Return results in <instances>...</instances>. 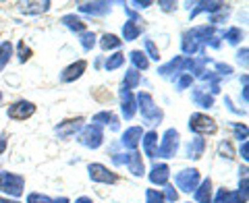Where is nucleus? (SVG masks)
Instances as JSON below:
<instances>
[{
	"instance_id": "23",
	"label": "nucleus",
	"mask_w": 249,
	"mask_h": 203,
	"mask_svg": "<svg viewBox=\"0 0 249 203\" xmlns=\"http://www.w3.org/2000/svg\"><path fill=\"white\" fill-rule=\"evenodd\" d=\"M139 34H142V27L137 25V21H127V23L123 25V37H124V42L137 40Z\"/></svg>"
},
{
	"instance_id": "42",
	"label": "nucleus",
	"mask_w": 249,
	"mask_h": 203,
	"mask_svg": "<svg viewBox=\"0 0 249 203\" xmlns=\"http://www.w3.org/2000/svg\"><path fill=\"white\" fill-rule=\"evenodd\" d=\"M162 195H164V201H177L178 199V193L175 191V186H166V191Z\"/></svg>"
},
{
	"instance_id": "22",
	"label": "nucleus",
	"mask_w": 249,
	"mask_h": 203,
	"mask_svg": "<svg viewBox=\"0 0 249 203\" xmlns=\"http://www.w3.org/2000/svg\"><path fill=\"white\" fill-rule=\"evenodd\" d=\"M224 6L227 4H222V2H197L196 9L191 11V19L197 17L199 13H218V11H222Z\"/></svg>"
},
{
	"instance_id": "27",
	"label": "nucleus",
	"mask_w": 249,
	"mask_h": 203,
	"mask_svg": "<svg viewBox=\"0 0 249 203\" xmlns=\"http://www.w3.org/2000/svg\"><path fill=\"white\" fill-rule=\"evenodd\" d=\"M60 21L65 23V25L71 29V31H81V34L85 31V23H83L79 17H75V15H65V17H62Z\"/></svg>"
},
{
	"instance_id": "47",
	"label": "nucleus",
	"mask_w": 249,
	"mask_h": 203,
	"mask_svg": "<svg viewBox=\"0 0 249 203\" xmlns=\"http://www.w3.org/2000/svg\"><path fill=\"white\" fill-rule=\"evenodd\" d=\"M131 4H133L135 9H139V11H142V9H147V6H152L150 0H143V2H137V0H135V2H131Z\"/></svg>"
},
{
	"instance_id": "48",
	"label": "nucleus",
	"mask_w": 249,
	"mask_h": 203,
	"mask_svg": "<svg viewBox=\"0 0 249 203\" xmlns=\"http://www.w3.org/2000/svg\"><path fill=\"white\" fill-rule=\"evenodd\" d=\"M241 158L247 160L249 155H247V141H243V145H241Z\"/></svg>"
},
{
	"instance_id": "51",
	"label": "nucleus",
	"mask_w": 249,
	"mask_h": 203,
	"mask_svg": "<svg viewBox=\"0 0 249 203\" xmlns=\"http://www.w3.org/2000/svg\"><path fill=\"white\" fill-rule=\"evenodd\" d=\"M52 203H69V199L67 197H60V199H54Z\"/></svg>"
},
{
	"instance_id": "46",
	"label": "nucleus",
	"mask_w": 249,
	"mask_h": 203,
	"mask_svg": "<svg viewBox=\"0 0 249 203\" xmlns=\"http://www.w3.org/2000/svg\"><path fill=\"white\" fill-rule=\"evenodd\" d=\"M237 60H239L243 67H247V48H243V50L237 52Z\"/></svg>"
},
{
	"instance_id": "45",
	"label": "nucleus",
	"mask_w": 249,
	"mask_h": 203,
	"mask_svg": "<svg viewBox=\"0 0 249 203\" xmlns=\"http://www.w3.org/2000/svg\"><path fill=\"white\" fill-rule=\"evenodd\" d=\"M19 54H21V62H25L27 58H29V54H31V50L29 48H25V46H23V44H19Z\"/></svg>"
},
{
	"instance_id": "10",
	"label": "nucleus",
	"mask_w": 249,
	"mask_h": 203,
	"mask_svg": "<svg viewBox=\"0 0 249 203\" xmlns=\"http://www.w3.org/2000/svg\"><path fill=\"white\" fill-rule=\"evenodd\" d=\"M83 127V118L81 116H77V118H71V120H65L60 122L56 129H54V133L60 137V139H71L75 133H79Z\"/></svg>"
},
{
	"instance_id": "43",
	"label": "nucleus",
	"mask_w": 249,
	"mask_h": 203,
	"mask_svg": "<svg viewBox=\"0 0 249 203\" xmlns=\"http://www.w3.org/2000/svg\"><path fill=\"white\" fill-rule=\"evenodd\" d=\"M158 6H162V11H164V13H170V11L177 9V2H170V0H160Z\"/></svg>"
},
{
	"instance_id": "50",
	"label": "nucleus",
	"mask_w": 249,
	"mask_h": 203,
	"mask_svg": "<svg viewBox=\"0 0 249 203\" xmlns=\"http://www.w3.org/2000/svg\"><path fill=\"white\" fill-rule=\"evenodd\" d=\"M75 203H93V201H91L89 197H79V199H77Z\"/></svg>"
},
{
	"instance_id": "7",
	"label": "nucleus",
	"mask_w": 249,
	"mask_h": 203,
	"mask_svg": "<svg viewBox=\"0 0 249 203\" xmlns=\"http://www.w3.org/2000/svg\"><path fill=\"white\" fill-rule=\"evenodd\" d=\"M175 183H177V186L183 193L196 191L197 185H199V170H196V168H185V170H181V172L175 176Z\"/></svg>"
},
{
	"instance_id": "39",
	"label": "nucleus",
	"mask_w": 249,
	"mask_h": 203,
	"mask_svg": "<svg viewBox=\"0 0 249 203\" xmlns=\"http://www.w3.org/2000/svg\"><path fill=\"white\" fill-rule=\"evenodd\" d=\"M145 50H147V54H150V58L160 60V50L156 48V44L152 40H145Z\"/></svg>"
},
{
	"instance_id": "15",
	"label": "nucleus",
	"mask_w": 249,
	"mask_h": 203,
	"mask_svg": "<svg viewBox=\"0 0 249 203\" xmlns=\"http://www.w3.org/2000/svg\"><path fill=\"white\" fill-rule=\"evenodd\" d=\"M79 13L102 17V15L110 13V2H79Z\"/></svg>"
},
{
	"instance_id": "32",
	"label": "nucleus",
	"mask_w": 249,
	"mask_h": 203,
	"mask_svg": "<svg viewBox=\"0 0 249 203\" xmlns=\"http://www.w3.org/2000/svg\"><path fill=\"white\" fill-rule=\"evenodd\" d=\"M222 37H224V40H227L229 44H239L241 37H243V31H241L239 27H231L229 31H224Z\"/></svg>"
},
{
	"instance_id": "21",
	"label": "nucleus",
	"mask_w": 249,
	"mask_h": 203,
	"mask_svg": "<svg viewBox=\"0 0 249 203\" xmlns=\"http://www.w3.org/2000/svg\"><path fill=\"white\" fill-rule=\"evenodd\" d=\"M204 150H206V141L201 137L193 139V141L187 145V158L189 160H199L204 155Z\"/></svg>"
},
{
	"instance_id": "29",
	"label": "nucleus",
	"mask_w": 249,
	"mask_h": 203,
	"mask_svg": "<svg viewBox=\"0 0 249 203\" xmlns=\"http://www.w3.org/2000/svg\"><path fill=\"white\" fill-rule=\"evenodd\" d=\"M108 120H110V127H112L114 131L119 129V122H116V118L112 116V112H98L96 116H93V122L100 124V127H102V124H108Z\"/></svg>"
},
{
	"instance_id": "1",
	"label": "nucleus",
	"mask_w": 249,
	"mask_h": 203,
	"mask_svg": "<svg viewBox=\"0 0 249 203\" xmlns=\"http://www.w3.org/2000/svg\"><path fill=\"white\" fill-rule=\"evenodd\" d=\"M210 27H212V25H201V27H193V29H189V31H185V34H183V40H181L183 52L189 54L191 58H193V54L201 52L206 37H208V34H210Z\"/></svg>"
},
{
	"instance_id": "4",
	"label": "nucleus",
	"mask_w": 249,
	"mask_h": 203,
	"mask_svg": "<svg viewBox=\"0 0 249 203\" xmlns=\"http://www.w3.org/2000/svg\"><path fill=\"white\" fill-rule=\"evenodd\" d=\"M178 145H181V135H178V131L175 129H168L164 133V137H162V143L158 145V153L160 158H175L177 152H178Z\"/></svg>"
},
{
	"instance_id": "20",
	"label": "nucleus",
	"mask_w": 249,
	"mask_h": 203,
	"mask_svg": "<svg viewBox=\"0 0 249 203\" xmlns=\"http://www.w3.org/2000/svg\"><path fill=\"white\" fill-rule=\"evenodd\" d=\"M48 9H50L48 0H44V2H21L19 4V11L25 15H40V13H46Z\"/></svg>"
},
{
	"instance_id": "28",
	"label": "nucleus",
	"mask_w": 249,
	"mask_h": 203,
	"mask_svg": "<svg viewBox=\"0 0 249 203\" xmlns=\"http://www.w3.org/2000/svg\"><path fill=\"white\" fill-rule=\"evenodd\" d=\"M121 44H123V40H119L114 34H106V35H102V40H100L102 50H116V48H121Z\"/></svg>"
},
{
	"instance_id": "34",
	"label": "nucleus",
	"mask_w": 249,
	"mask_h": 203,
	"mask_svg": "<svg viewBox=\"0 0 249 203\" xmlns=\"http://www.w3.org/2000/svg\"><path fill=\"white\" fill-rule=\"evenodd\" d=\"M229 203H247V189L229 191Z\"/></svg>"
},
{
	"instance_id": "13",
	"label": "nucleus",
	"mask_w": 249,
	"mask_h": 203,
	"mask_svg": "<svg viewBox=\"0 0 249 203\" xmlns=\"http://www.w3.org/2000/svg\"><path fill=\"white\" fill-rule=\"evenodd\" d=\"M85 68H88V62H85V60L73 62L71 67H67L65 71H62L60 81H62V83H71V81H75V79H79V77L85 73Z\"/></svg>"
},
{
	"instance_id": "52",
	"label": "nucleus",
	"mask_w": 249,
	"mask_h": 203,
	"mask_svg": "<svg viewBox=\"0 0 249 203\" xmlns=\"http://www.w3.org/2000/svg\"><path fill=\"white\" fill-rule=\"evenodd\" d=\"M0 203H17V201H9V199H0Z\"/></svg>"
},
{
	"instance_id": "19",
	"label": "nucleus",
	"mask_w": 249,
	"mask_h": 203,
	"mask_svg": "<svg viewBox=\"0 0 249 203\" xmlns=\"http://www.w3.org/2000/svg\"><path fill=\"white\" fill-rule=\"evenodd\" d=\"M168 176H170V168L166 164H156L150 172V181L154 185H166L168 183Z\"/></svg>"
},
{
	"instance_id": "5",
	"label": "nucleus",
	"mask_w": 249,
	"mask_h": 203,
	"mask_svg": "<svg viewBox=\"0 0 249 203\" xmlns=\"http://www.w3.org/2000/svg\"><path fill=\"white\" fill-rule=\"evenodd\" d=\"M189 129L196 133V135H199V137H201V135H214V133L218 131L214 118H210L208 114H201V112L191 114V118H189Z\"/></svg>"
},
{
	"instance_id": "12",
	"label": "nucleus",
	"mask_w": 249,
	"mask_h": 203,
	"mask_svg": "<svg viewBox=\"0 0 249 203\" xmlns=\"http://www.w3.org/2000/svg\"><path fill=\"white\" fill-rule=\"evenodd\" d=\"M142 137H143L142 127H131V129H127V131L123 133L121 143H123V147H127V150L135 152L137 145H139V141H142Z\"/></svg>"
},
{
	"instance_id": "38",
	"label": "nucleus",
	"mask_w": 249,
	"mask_h": 203,
	"mask_svg": "<svg viewBox=\"0 0 249 203\" xmlns=\"http://www.w3.org/2000/svg\"><path fill=\"white\" fill-rule=\"evenodd\" d=\"M191 83H193V77H191L189 73H183V75H181V79L177 81V89H178V91H183V89L189 87Z\"/></svg>"
},
{
	"instance_id": "41",
	"label": "nucleus",
	"mask_w": 249,
	"mask_h": 203,
	"mask_svg": "<svg viewBox=\"0 0 249 203\" xmlns=\"http://www.w3.org/2000/svg\"><path fill=\"white\" fill-rule=\"evenodd\" d=\"M212 203H229V189H218L216 199H212Z\"/></svg>"
},
{
	"instance_id": "18",
	"label": "nucleus",
	"mask_w": 249,
	"mask_h": 203,
	"mask_svg": "<svg viewBox=\"0 0 249 203\" xmlns=\"http://www.w3.org/2000/svg\"><path fill=\"white\" fill-rule=\"evenodd\" d=\"M143 152L147 158H156L158 153V133L156 131H147L143 135Z\"/></svg>"
},
{
	"instance_id": "8",
	"label": "nucleus",
	"mask_w": 249,
	"mask_h": 203,
	"mask_svg": "<svg viewBox=\"0 0 249 203\" xmlns=\"http://www.w3.org/2000/svg\"><path fill=\"white\" fill-rule=\"evenodd\" d=\"M88 172H89V178L93 183H104V185H114L119 181V176L112 170H108L104 164H89L88 166Z\"/></svg>"
},
{
	"instance_id": "16",
	"label": "nucleus",
	"mask_w": 249,
	"mask_h": 203,
	"mask_svg": "<svg viewBox=\"0 0 249 203\" xmlns=\"http://www.w3.org/2000/svg\"><path fill=\"white\" fill-rule=\"evenodd\" d=\"M183 67H185V58L183 56H175L173 60L168 62V65H164V67H160L158 68V73L162 75V77H170V75H183Z\"/></svg>"
},
{
	"instance_id": "33",
	"label": "nucleus",
	"mask_w": 249,
	"mask_h": 203,
	"mask_svg": "<svg viewBox=\"0 0 249 203\" xmlns=\"http://www.w3.org/2000/svg\"><path fill=\"white\" fill-rule=\"evenodd\" d=\"M218 153H220L222 158H227V160H232V158H235V150H232V145H231L229 139L220 141V145H218Z\"/></svg>"
},
{
	"instance_id": "14",
	"label": "nucleus",
	"mask_w": 249,
	"mask_h": 203,
	"mask_svg": "<svg viewBox=\"0 0 249 203\" xmlns=\"http://www.w3.org/2000/svg\"><path fill=\"white\" fill-rule=\"evenodd\" d=\"M124 164H127L129 172L133 176H143L145 174V166H143V160H142V153H139L137 150L127 153V160H124Z\"/></svg>"
},
{
	"instance_id": "30",
	"label": "nucleus",
	"mask_w": 249,
	"mask_h": 203,
	"mask_svg": "<svg viewBox=\"0 0 249 203\" xmlns=\"http://www.w3.org/2000/svg\"><path fill=\"white\" fill-rule=\"evenodd\" d=\"M11 54H13V44L11 42H2V44H0V71L6 67Z\"/></svg>"
},
{
	"instance_id": "49",
	"label": "nucleus",
	"mask_w": 249,
	"mask_h": 203,
	"mask_svg": "<svg viewBox=\"0 0 249 203\" xmlns=\"http://www.w3.org/2000/svg\"><path fill=\"white\" fill-rule=\"evenodd\" d=\"M4 150H6V137L0 135V153H4Z\"/></svg>"
},
{
	"instance_id": "6",
	"label": "nucleus",
	"mask_w": 249,
	"mask_h": 203,
	"mask_svg": "<svg viewBox=\"0 0 249 203\" xmlns=\"http://www.w3.org/2000/svg\"><path fill=\"white\" fill-rule=\"evenodd\" d=\"M102 141H104V131L96 122L88 124V127L81 131V135H79V143L85 145V147H89V150H98V147L102 145Z\"/></svg>"
},
{
	"instance_id": "17",
	"label": "nucleus",
	"mask_w": 249,
	"mask_h": 203,
	"mask_svg": "<svg viewBox=\"0 0 249 203\" xmlns=\"http://www.w3.org/2000/svg\"><path fill=\"white\" fill-rule=\"evenodd\" d=\"M193 193H196L197 203H212V181H210V178H204Z\"/></svg>"
},
{
	"instance_id": "3",
	"label": "nucleus",
	"mask_w": 249,
	"mask_h": 203,
	"mask_svg": "<svg viewBox=\"0 0 249 203\" xmlns=\"http://www.w3.org/2000/svg\"><path fill=\"white\" fill-rule=\"evenodd\" d=\"M23 186H25V178L13 172H0V193H6L11 197H21Z\"/></svg>"
},
{
	"instance_id": "37",
	"label": "nucleus",
	"mask_w": 249,
	"mask_h": 203,
	"mask_svg": "<svg viewBox=\"0 0 249 203\" xmlns=\"http://www.w3.org/2000/svg\"><path fill=\"white\" fill-rule=\"evenodd\" d=\"M27 203H52V199L46 197V195H42V193H29Z\"/></svg>"
},
{
	"instance_id": "9",
	"label": "nucleus",
	"mask_w": 249,
	"mask_h": 203,
	"mask_svg": "<svg viewBox=\"0 0 249 203\" xmlns=\"http://www.w3.org/2000/svg\"><path fill=\"white\" fill-rule=\"evenodd\" d=\"M34 112H36V106L25 100H19L13 106H9V118L13 120H25L29 116H34Z\"/></svg>"
},
{
	"instance_id": "44",
	"label": "nucleus",
	"mask_w": 249,
	"mask_h": 203,
	"mask_svg": "<svg viewBox=\"0 0 249 203\" xmlns=\"http://www.w3.org/2000/svg\"><path fill=\"white\" fill-rule=\"evenodd\" d=\"M216 68H218V73H220V75H231V73H232V67L222 65V62H218Z\"/></svg>"
},
{
	"instance_id": "26",
	"label": "nucleus",
	"mask_w": 249,
	"mask_h": 203,
	"mask_svg": "<svg viewBox=\"0 0 249 203\" xmlns=\"http://www.w3.org/2000/svg\"><path fill=\"white\" fill-rule=\"evenodd\" d=\"M142 83V77H139V73L135 71V68H129L127 73H124V79H123V89H133L137 87V85Z\"/></svg>"
},
{
	"instance_id": "35",
	"label": "nucleus",
	"mask_w": 249,
	"mask_h": 203,
	"mask_svg": "<svg viewBox=\"0 0 249 203\" xmlns=\"http://www.w3.org/2000/svg\"><path fill=\"white\" fill-rule=\"evenodd\" d=\"M79 40H81V46H83V50H88V52H89V50L93 48V44H96V35H93L91 31H83Z\"/></svg>"
},
{
	"instance_id": "53",
	"label": "nucleus",
	"mask_w": 249,
	"mask_h": 203,
	"mask_svg": "<svg viewBox=\"0 0 249 203\" xmlns=\"http://www.w3.org/2000/svg\"><path fill=\"white\" fill-rule=\"evenodd\" d=\"M0 100H2V93H0Z\"/></svg>"
},
{
	"instance_id": "24",
	"label": "nucleus",
	"mask_w": 249,
	"mask_h": 203,
	"mask_svg": "<svg viewBox=\"0 0 249 203\" xmlns=\"http://www.w3.org/2000/svg\"><path fill=\"white\" fill-rule=\"evenodd\" d=\"M129 58H131V62H133L135 71H139V68H142V71H145V68L150 67V60H147V56H145L142 50H133V52L129 54Z\"/></svg>"
},
{
	"instance_id": "2",
	"label": "nucleus",
	"mask_w": 249,
	"mask_h": 203,
	"mask_svg": "<svg viewBox=\"0 0 249 203\" xmlns=\"http://www.w3.org/2000/svg\"><path fill=\"white\" fill-rule=\"evenodd\" d=\"M135 102H137V110L142 112V116H143V120L147 122V124H156V122H160L162 120V110L158 106H156V102H154V98L150 96L147 91H142L139 96L135 98Z\"/></svg>"
},
{
	"instance_id": "25",
	"label": "nucleus",
	"mask_w": 249,
	"mask_h": 203,
	"mask_svg": "<svg viewBox=\"0 0 249 203\" xmlns=\"http://www.w3.org/2000/svg\"><path fill=\"white\" fill-rule=\"evenodd\" d=\"M191 100L196 102V106H201V108H212L214 106V98L208 96V93H204L201 89H196L191 93Z\"/></svg>"
},
{
	"instance_id": "11",
	"label": "nucleus",
	"mask_w": 249,
	"mask_h": 203,
	"mask_svg": "<svg viewBox=\"0 0 249 203\" xmlns=\"http://www.w3.org/2000/svg\"><path fill=\"white\" fill-rule=\"evenodd\" d=\"M121 110H123V116L127 120H131L135 116V112H137V102H135L133 91L121 89Z\"/></svg>"
},
{
	"instance_id": "36",
	"label": "nucleus",
	"mask_w": 249,
	"mask_h": 203,
	"mask_svg": "<svg viewBox=\"0 0 249 203\" xmlns=\"http://www.w3.org/2000/svg\"><path fill=\"white\" fill-rule=\"evenodd\" d=\"M145 203H166L164 201V195L156 189H147L145 191Z\"/></svg>"
},
{
	"instance_id": "31",
	"label": "nucleus",
	"mask_w": 249,
	"mask_h": 203,
	"mask_svg": "<svg viewBox=\"0 0 249 203\" xmlns=\"http://www.w3.org/2000/svg\"><path fill=\"white\" fill-rule=\"evenodd\" d=\"M123 62H124V54L116 52V54H112V56H108V58H106L104 68H106V71H114V68H119Z\"/></svg>"
},
{
	"instance_id": "40",
	"label": "nucleus",
	"mask_w": 249,
	"mask_h": 203,
	"mask_svg": "<svg viewBox=\"0 0 249 203\" xmlns=\"http://www.w3.org/2000/svg\"><path fill=\"white\" fill-rule=\"evenodd\" d=\"M232 129H235V135L239 141H247V127L245 124H232Z\"/></svg>"
}]
</instances>
